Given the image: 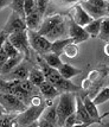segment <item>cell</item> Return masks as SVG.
<instances>
[{"instance_id": "obj_31", "label": "cell", "mask_w": 109, "mask_h": 127, "mask_svg": "<svg viewBox=\"0 0 109 127\" xmlns=\"http://www.w3.org/2000/svg\"><path fill=\"white\" fill-rule=\"evenodd\" d=\"M24 11L26 16L36 11V0H24Z\"/></svg>"}, {"instance_id": "obj_17", "label": "cell", "mask_w": 109, "mask_h": 127, "mask_svg": "<svg viewBox=\"0 0 109 127\" xmlns=\"http://www.w3.org/2000/svg\"><path fill=\"white\" fill-rule=\"evenodd\" d=\"M39 92H40V94L43 95L44 99H56L57 96H59L60 93L58 92V89L54 87V84H51V83L48 81V80H45L40 86L38 87Z\"/></svg>"}, {"instance_id": "obj_34", "label": "cell", "mask_w": 109, "mask_h": 127, "mask_svg": "<svg viewBox=\"0 0 109 127\" xmlns=\"http://www.w3.org/2000/svg\"><path fill=\"white\" fill-rule=\"evenodd\" d=\"M75 124H78V122H77V119H76V114L74 113V114H71L70 116L66 118L65 122H64V127H72Z\"/></svg>"}, {"instance_id": "obj_27", "label": "cell", "mask_w": 109, "mask_h": 127, "mask_svg": "<svg viewBox=\"0 0 109 127\" xmlns=\"http://www.w3.org/2000/svg\"><path fill=\"white\" fill-rule=\"evenodd\" d=\"M108 100H109V87H104L96 94V96L93 99V101L95 105L98 106V105H103L104 102H107Z\"/></svg>"}, {"instance_id": "obj_18", "label": "cell", "mask_w": 109, "mask_h": 127, "mask_svg": "<svg viewBox=\"0 0 109 127\" xmlns=\"http://www.w3.org/2000/svg\"><path fill=\"white\" fill-rule=\"evenodd\" d=\"M24 57H25V55L22 54V52H20L18 56H14V57H8V60L6 61V63L4 64V66L1 68L0 76H5L6 74H8L10 71H12V70H13L18 64H20V63L24 61Z\"/></svg>"}, {"instance_id": "obj_15", "label": "cell", "mask_w": 109, "mask_h": 127, "mask_svg": "<svg viewBox=\"0 0 109 127\" xmlns=\"http://www.w3.org/2000/svg\"><path fill=\"white\" fill-rule=\"evenodd\" d=\"M83 103H84V106H85L87 112L89 113V115L91 116L93 119L97 120L98 124H101V122H102V119H103L104 116H107L109 114V112H107V113H104L103 115H101V114H100V112H98V109H97V106L94 103V101L90 99V96H89V95H85V96L83 97Z\"/></svg>"}, {"instance_id": "obj_37", "label": "cell", "mask_w": 109, "mask_h": 127, "mask_svg": "<svg viewBox=\"0 0 109 127\" xmlns=\"http://www.w3.org/2000/svg\"><path fill=\"white\" fill-rule=\"evenodd\" d=\"M8 38V33L5 32L4 30L2 31H0V51L2 50V46H4V43H5V40Z\"/></svg>"}, {"instance_id": "obj_30", "label": "cell", "mask_w": 109, "mask_h": 127, "mask_svg": "<svg viewBox=\"0 0 109 127\" xmlns=\"http://www.w3.org/2000/svg\"><path fill=\"white\" fill-rule=\"evenodd\" d=\"M49 6V0H36V10L44 16V13L46 12V8Z\"/></svg>"}, {"instance_id": "obj_35", "label": "cell", "mask_w": 109, "mask_h": 127, "mask_svg": "<svg viewBox=\"0 0 109 127\" xmlns=\"http://www.w3.org/2000/svg\"><path fill=\"white\" fill-rule=\"evenodd\" d=\"M38 127H56V125H54V124H51L50 121L45 120V119H43V118H39Z\"/></svg>"}, {"instance_id": "obj_11", "label": "cell", "mask_w": 109, "mask_h": 127, "mask_svg": "<svg viewBox=\"0 0 109 127\" xmlns=\"http://www.w3.org/2000/svg\"><path fill=\"white\" fill-rule=\"evenodd\" d=\"M30 64L27 63L25 60L18 64V65L10 71L8 74L5 75V78L4 80H7V81H12V80H27L28 78V75H30Z\"/></svg>"}, {"instance_id": "obj_13", "label": "cell", "mask_w": 109, "mask_h": 127, "mask_svg": "<svg viewBox=\"0 0 109 127\" xmlns=\"http://www.w3.org/2000/svg\"><path fill=\"white\" fill-rule=\"evenodd\" d=\"M69 33V19H64L63 22H60L57 26H54L46 36H44L45 38H48L50 42H54L57 39L63 38Z\"/></svg>"}, {"instance_id": "obj_33", "label": "cell", "mask_w": 109, "mask_h": 127, "mask_svg": "<svg viewBox=\"0 0 109 127\" xmlns=\"http://www.w3.org/2000/svg\"><path fill=\"white\" fill-rule=\"evenodd\" d=\"M87 1L90 5L95 6V7H97V8H103V10H106L107 1H104V0H87Z\"/></svg>"}, {"instance_id": "obj_41", "label": "cell", "mask_w": 109, "mask_h": 127, "mask_svg": "<svg viewBox=\"0 0 109 127\" xmlns=\"http://www.w3.org/2000/svg\"><path fill=\"white\" fill-rule=\"evenodd\" d=\"M103 52H104V55L107 56V57H109V42H107V43H106V45H104Z\"/></svg>"}, {"instance_id": "obj_42", "label": "cell", "mask_w": 109, "mask_h": 127, "mask_svg": "<svg viewBox=\"0 0 109 127\" xmlns=\"http://www.w3.org/2000/svg\"><path fill=\"white\" fill-rule=\"evenodd\" d=\"M98 127H109V121H107V122H101V124L98 125Z\"/></svg>"}, {"instance_id": "obj_12", "label": "cell", "mask_w": 109, "mask_h": 127, "mask_svg": "<svg viewBox=\"0 0 109 127\" xmlns=\"http://www.w3.org/2000/svg\"><path fill=\"white\" fill-rule=\"evenodd\" d=\"M76 119L78 124H83V122H91V124H98L97 120L93 119L89 115V113L87 112V108L83 103V99L80 95H76Z\"/></svg>"}, {"instance_id": "obj_1", "label": "cell", "mask_w": 109, "mask_h": 127, "mask_svg": "<svg viewBox=\"0 0 109 127\" xmlns=\"http://www.w3.org/2000/svg\"><path fill=\"white\" fill-rule=\"evenodd\" d=\"M0 90L13 94L26 106L30 105V100L32 96L40 94L38 87L32 84L28 78L27 80H12V81L0 78Z\"/></svg>"}, {"instance_id": "obj_20", "label": "cell", "mask_w": 109, "mask_h": 127, "mask_svg": "<svg viewBox=\"0 0 109 127\" xmlns=\"http://www.w3.org/2000/svg\"><path fill=\"white\" fill-rule=\"evenodd\" d=\"M43 57V60L46 62V64L50 65L51 68H54V69H57V70H59L60 68L63 66V62L60 60V57L58 55H56L54 52L52 51H49V52H46V54H44L42 55Z\"/></svg>"}, {"instance_id": "obj_28", "label": "cell", "mask_w": 109, "mask_h": 127, "mask_svg": "<svg viewBox=\"0 0 109 127\" xmlns=\"http://www.w3.org/2000/svg\"><path fill=\"white\" fill-rule=\"evenodd\" d=\"M64 55L66 57H69V58H76L78 56V45L76 43H74V42L68 44L65 46V49H64Z\"/></svg>"}, {"instance_id": "obj_6", "label": "cell", "mask_w": 109, "mask_h": 127, "mask_svg": "<svg viewBox=\"0 0 109 127\" xmlns=\"http://www.w3.org/2000/svg\"><path fill=\"white\" fill-rule=\"evenodd\" d=\"M8 40L13 44V46L19 52L25 55L26 60L30 58V48H31V45H30V39H28V30L8 34Z\"/></svg>"}, {"instance_id": "obj_32", "label": "cell", "mask_w": 109, "mask_h": 127, "mask_svg": "<svg viewBox=\"0 0 109 127\" xmlns=\"http://www.w3.org/2000/svg\"><path fill=\"white\" fill-rule=\"evenodd\" d=\"M94 86V83H93V81L90 80V78L88 77H85V78H83L82 80V82H81V89L82 90H89V89H91V87Z\"/></svg>"}, {"instance_id": "obj_10", "label": "cell", "mask_w": 109, "mask_h": 127, "mask_svg": "<svg viewBox=\"0 0 109 127\" xmlns=\"http://www.w3.org/2000/svg\"><path fill=\"white\" fill-rule=\"evenodd\" d=\"M69 37L72 39L74 43H82V42H85L90 38L89 33L85 31V29L80 26L78 24L74 22L72 19H69Z\"/></svg>"}, {"instance_id": "obj_22", "label": "cell", "mask_w": 109, "mask_h": 127, "mask_svg": "<svg viewBox=\"0 0 109 127\" xmlns=\"http://www.w3.org/2000/svg\"><path fill=\"white\" fill-rule=\"evenodd\" d=\"M59 72L64 78H66V80H71L72 77H75V76H77V75L82 74V70L81 69H77V68H75V66H72L71 64H69V63H64L63 66L59 69Z\"/></svg>"}, {"instance_id": "obj_7", "label": "cell", "mask_w": 109, "mask_h": 127, "mask_svg": "<svg viewBox=\"0 0 109 127\" xmlns=\"http://www.w3.org/2000/svg\"><path fill=\"white\" fill-rule=\"evenodd\" d=\"M28 39H30V45L37 54L44 55L46 52L51 51V45L52 42H50L48 38L44 36L38 34L36 31H28Z\"/></svg>"}, {"instance_id": "obj_9", "label": "cell", "mask_w": 109, "mask_h": 127, "mask_svg": "<svg viewBox=\"0 0 109 127\" xmlns=\"http://www.w3.org/2000/svg\"><path fill=\"white\" fill-rule=\"evenodd\" d=\"M70 19H72L76 24H78L82 28L87 26L91 20H94L93 17L89 16L88 12L80 4H76L70 8Z\"/></svg>"}, {"instance_id": "obj_21", "label": "cell", "mask_w": 109, "mask_h": 127, "mask_svg": "<svg viewBox=\"0 0 109 127\" xmlns=\"http://www.w3.org/2000/svg\"><path fill=\"white\" fill-rule=\"evenodd\" d=\"M40 118H43L45 120L50 121L51 124L58 125V115H57V105L46 106V108L44 109L43 114Z\"/></svg>"}, {"instance_id": "obj_26", "label": "cell", "mask_w": 109, "mask_h": 127, "mask_svg": "<svg viewBox=\"0 0 109 127\" xmlns=\"http://www.w3.org/2000/svg\"><path fill=\"white\" fill-rule=\"evenodd\" d=\"M97 38L104 42H109V18L104 17L102 18V23H101V30H100V34Z\"/></svg>"}, {"instance_id": "obj_14", "label": "cell", "mask_w": 109, "mask_h": 127, "mask_svg": "<svg viewBox=\"0 0 109 127\" xmlns=\"http://www.w3.org/2000/svg\"><path fill=\"white\" fill-rule=\"evenodd\" d=\"M64 19H65V18L59 16V14L48 17L46 19L43 20V23H42V25H40V28H39V30L37 32H38V34H40V36H46L54 26H57V25H58L60 22H63Z\"/></svg>"}, {"instance_id": "obj_29", "label": "cell", "mask_w": 109, "mask_h": 127, "mask_svg": "<svg viewBox=\"0 0 109 127\" xmlns=\"http://www.w3.org/2000/svg\"><path fill=\"white\" fill-rule=\"evenodd\" d=\"M2 50L5 51L6 54H7V56L8 57H14V56H18L20 52L18 51V50L13 46V44H12L11 42L8 40V38L5 40V43H4V46H2Z\"/></svg>"}, {"instance_id": "obj_38", "label": "cell", "mask_w": 109, "mask_h": 127, "mask_svg": "<svg viewBox=\"0 0 109 127\" xmlns=\"http://www.w3.org/2000/svg\"><path fill=\"white\" fill-rule=\"evenodd\" d=\"M12 2V0H0V11L2 8H5L6 6H10Z\"/></svg>"}, {"instance_id": "obj_2", "label": "cell", "mask_w": 109, "mask_h": 127, "mask_svg": "<svg viewBox=\"0 0 109 127\" xmlns=\"http://www.w3.org/2000/svg\"><path fill=\"white\" fill-rule=\"evenodd\" d=\"M37 62H38L39 69L43 71L44 76H45V80H48L51 84H54V87L58 89V92H59L60 94L62 93H68V92L76 93V92L81 90V87L74 84L70 80H66V78L63 77L60 75L59 70L54 69V68H51L50 65H48L46 62L43 60V57L38 56L37 57Z\"/></svg>"}, {"instance_id": "obj_45", "label": "cell", "mask_w": 109, "mask_h": 127, "mask_svg": "<svg viewBox=\"0 0 109 127\" xmlns=\"http://www.w3.org/2000/svg\"><path fill=\"white\" fill-rule=\"evenodd\" d=\"M104 1H109V0H104Z\"/></svg>"}, {"instance_id": "obj_25", "label": "cell", "mask_w": 109, "mask_h": 127, "mask_svg": "<svg viewBox=\"0 0 109 127\" xmlns=\"http://www.w3.org/2000/svg\"><path fill=\"white\" fill-rule=\"evenodd\" d=\"M28 80H30L31 83L34 84L36 87H39V86L45 81V76H44L43 71H42L40 69H36V68H33V69H31V71H30Z\"/></svg>"}, {"instance_id": "obj_24", "label": "cell", "mask_w": 109, "mask_h": 127, "mask_svg": "<svg viewBox=\"0 0 109 127\" xmlns=\"http://www.w3.org/2000/svg\"><path fill=\"white\" fill-rule=\"evenodd\" d=\"M101 23H102V18H98V19L91 20L87 26H84L85 31L89 33L90 37H93V38H97L98 37L100 30H101Z\"/></svg>"}, {"instance_id": "obj_40", "label": "cell", "mask_w": 109, "mask_h": 127, "mask_svg": "<svg viewBox=\"0 0 109 127\" xmlns=\"http://www.w3.org/2000/svg\"><path fill=\"white\" fill-rule=\"evenodd\" d=\"M90 125H93L91 122H83V124H75L72 127H89Z\"/></svg>"}, {"instance_id": "obj_8", "label": "cell", "mask_w": 109, "mask_h": 127, "mask_svg": "<svg viewBox=\"0 0 109 127\" xmlns=\"http://www.w3.org/2000/svg\"><path fill=\"white\" fill-rule=\"evenodd\" d=\"M25 30H27L25 19L19 16L17 12L12 11V13L8 17V20L4 26V31L7 32L8 34H11V33L20 32V31H25Z\"/></svg>"}, {"instance_id": "obj_3", "label": "cell", "mask_w": 109, "mask_h": 127, "mask_svg": "<svg viewBox=\"0 0 109 127\" xmlns=\"http://www.w3.org/2000/svg\"><path fill=\"white\" fill-rule=\"evenodd\" d=\"M76 112V94L75 93H62L59 95V101L57 103V115L58 125L64 126L66 118Z\"/></svg>"}, {"instance_id": "obj_4", "label": "cell", "mask_w": 109, "mask_h": 127, "mask_svg": "<svg viewBox=\"0 0 109 127\" xmlns=\"http://www.w3.org/2000/svg\"><path fill=\"white\" fill-rule=\"evenodd\" d=\"M45 108H46V103L40 105V106L30 105L24 112L18 113L17 120L19 122L20 127H26V126H28V125L33 124V122L38 121Z\"/></svg>"}, {"instance_id": "obj_36", "label": "cell", "mask_w": 109, "mask_h": 127, "mask_svg": "<svg viewBox=\"0 0 109 127\" xmlns=\"http://www.w3.org/2000/svg\"><path fill=\"white\" fill-rule=\"evenodd\" d=\"M8 60V56L6 54L4 50H1L0 51V71H1V68L4 66V64L6 63V61Z\"/></svg>"}, {"instance_id": "obj_44", "label": "cell", "mask_w": 109, "mask_h": 127, "mask_svg": "<svg viewBox=\"0 0 109 127\" xmlns=\"http://www.w3.org/2000/svg\"><path fill=\"white\" fill-rule=\"evenodd\" d=\"M0 115H2V112H1V111H0Z\"/></svg>"}, {"instance_id": "obj_43", "label": "cell", "mask_w": 109, "mask_h": 127, "mask_svg": "<svg viewBox=\"0 0 109 127\" xmlns=\"http://www.w3.org/2000/svg\"><path fill=\"white\" fill-rule=\"evenodd\" d=\"M106 13H107V17L109 18V1H107V6H106Z\"/></svg>"}, {"instance_id": "obj_39", "label": "cell", "mask_w": 109, "mask_h": 127, "mask_svg": "<svg viewBox=\"0 0 109 127\" xmlns=\"http://www.w3.org/2000/svg\"><path fill=\"white\" fill-rule=\"evenodd\" d=\"M63 1L69 5H76V4H80L81 1H84V0H63Z\"/></svg>"}, {"instance_id": "obj_16", "label": "cell", "mask_w": 109, "mask_h": 127, "mask_svg": "<svg viewBox=\"0 0 109 127\" xmlns=\"http://www.w3.org/2000/svg\"><path fill=\"white\" fill-rule=\"evenodd\" d=\"M43 16L39 13L37 10L36 11H33L32 13H30V14H27L25 17V23H26V26H27V30L28 31H38L39 28H40V25H42V23H43Z\"/></svg>"}, {"instance_id": "obj_23", "label": "cell", "mask_w": 109, "mask_h": 127, "mask_svg": "<svg viewBox=\"0 0 109 127\" xmlns=\"http://www.w3.org/2000/svg\"><path fill=\"white\" fill-rule=\"evenodd\" d=\"M72 43V39L69 37V38H60V39H57L52 42V45H51V51L54 52L56 55L60 56L62 54H64V49L68 44Z\"/></svg>"}, {"instance_id": "obj_5", "label": "cell", "mask_w": 109, "mask_h": 127, "mask_svg": "<svg viewBox=\"0 0 109 127\" xmlns=\"http://www.w3.org/2000/svg\"><path fill=\"white\" fill-rule=\"evenodd\" d=\"M0 106L5 109L8 114H16L22 113L26 109L27 106L22 102L17 96L11 93H6L0 90Z\"/></svg>"}, {"instance_id": "obj_19", "label": "cell", "mask_w": 109, "mask_h": 127, "mask_svg": "<svg viewBox=\"0 0 109 127\" xmlns=\"http://www.w3.org/2000/svg\"><path fill=\"white\" fill-rule=\"evenodd\" d=\"M80 5H81L82 7L88 12V14H89V16L93 17V19H98V18H104V17H107L106 10H103V8H97V7H95V6L90 5L87 0L81 1V2H80Z\"/></svg>"}]
</instances>
